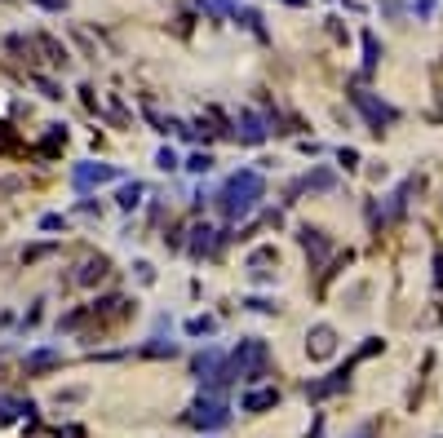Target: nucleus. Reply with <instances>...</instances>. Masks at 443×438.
Instances as JSON below:
<instances>
[{
    "label": "nucleus",
    "mask_w": 443,
    "mask_h": 438,
    "mask_svg": "<svg viewBox=\"0 0 443 438\" xmlns=\"http://www.w3.org/2000/svg\"><path fill=\"white\" fill-rule=\"evenodd\" d=\"M191 235H195V239H191V257H213V252H218V239H213L218 230H213V226H195Z\"/></svg>",
    "instance_id": "nucleus-10"
},
{
    "label": "nucleus",
    "mask_w": 443,
    "mask_h": 438,
    "mask_svg": "<svg viewBox=\"0 0 443 438\" xmlns=\"http://www.w3.org/2000/svg\"><path fill=\"white\" fill-rule=\"evenodd\" d=\"M116 177V168H107V164H98V168H76V182L80 187H89V182H111Z\"/></svg>",
    "instance_id": "nucleus-14"
},
{
    "label": "nucleus",
    "mask_w": 443,
    "mask_h": 438,
    "mask_svg": "<svg viewBox=\"0 0 443 438\" xmlns=\"http://www.w3.org/2000/svg\"><path fill=\"white\" fill-rule=\"evenodd\" d=\"M261 191H266V182H261L257 168H240V173H231V177H226V187L218 191V208L231 217V222H240V217L253 213Z\"/></svg>",
    "instance_id": "nucleus-1"
},
{
    "label": "nucleus",
    "mask_w": 443,
    "mask_h": 438,
    "mask_svg": "<svg viewBox=\"0 0 443 438\" xmlns=\"http://www.w3.org/2000/svg\"><path fill=\"white\" fill-rule=\"evenodd\" d=\"M408 9H413L421 23H430V18H435V0H413V5H408Z\"/></svg>",
    "instance_id": "nucleus-22"
},
{
    "label": "nucleus",
    "mask_w": 443,
    "mask_h": 438,
    "mask_svg": "<svg viewBox=\"0 0 443 438\" xmlns=\"http://www.w3.org/2000/svg\"><path fill=\"white\" fill-rule=\"evenodd\" d=\"M319 430H324V416H315V434H310V438H319Z\"/></svg>",
    "instance_id": "nucleus-31"
},
{
    "label": "nucleus",
    "mask_w": 443,
    "mask_h": 438,
    "mask_svg": "<svg viewBox=\"0 0 443 438\" xmlns=\"http://www.w3.org/2000/svg\"><path fill=\"white\" fill-rule=\"evenodd\" d=\"M377 62H382V45H377L372 31H364V76L377 71Z\"/></svg>",
    "instance_id": "nucleus-13"
},
{
    "label": "nucleus",
    "mask_w": 443,
    "mask_h": 438,
    "mask_svg": "<svg viewBox=\"0 0 443 438\" xmlns=\"http://www.w3.org/2000/svg\"><path fill=\"white\" fill-rule=\"evenodd\" d=\"M187 168H191V173H208V168H213V155H208V150H195V155L187 160Z\"/></svg>",
    "instance_id": "nucleus-18"
},
{
    "label": "nucleus",
    "mask_w": 443,
    "mask_h": 438,
    "mask_svg": "<svg viewBox=\"0 0 443 438\" xmlns=\"http://www.w3.org/2000/svg\"><path fill=\"white\" fill-rule=\"evenodd\" d=\"M435 292L443 297V252L435 248Z\"/></svg>",
    "instance_id": "nucleus-25"
},
{
    "label": "nucleus",
    "mask_w": 443,
    "mask_h": 438,
    "mask_svg": "<svg viewBox=\"0 0 443 438\" xmlns=\"http://www.w3.org/2000/svg\"><path fill=\"white\" fill-rule=\"evenodd\" d=\"M297 239H302V248L310 252V266H319L328 252H333V244H328V235L324 230H315V226H302L297 230Z\"/></svg>",
    "instance_id": "nucleus-8"
},
{
    "label": "nucleus",
    "mask_w": 443,
    "mask_h": 438,
    "mask_svg": "<svg viewBox=\"0 0 443 438\" xmlns=\"http://www.w3.org/2000/svg\"><path fill=\"white\" fill-rule=\"evenodd\" d=\"M235 138H240V142H249V146H261V142H266V120H261L257 111H240V129H235Z\"/></svg>",
    "instance_id": "nucleus-7"
},
{
    "label": "nucleus",
    "mask_w": 443,
    "mask_h": 438,
    "mask_svg": "<svg viewBox=\"0 0 443 438\" xmlns=\"http://www.w3.org/2000/svg\"><path fill=\"white\" fill-rule=\"evenodd\" d=\"M302 187L306 191H333L337 187V173H333V168H315V173L302 177Z\"/></svg>",
    "instance_id": "nucleus-12"
},
{
    "label": "nucleus",
    "mask_w": 443,
    "mask_h": 438,
    "mask_svg": "<svg viewBox=\"0 0 443 438\" xmlns=\"http://www.w3.org/2000/svg\"><path fill=\"white\" fill-rule=\"evenodd\" d=\"M337 160H341V168H346V173H355V168H359V150H355V146H341Z\"/></svg>",
    "instance_id": "nucleus-21"
},
{
    "label": "nucleus",
    "mask_w": 443,
    "mask_h": 438,
    "mask_svg": "<svg viewBox=\"0 0 443 438\" xmlns=\"http://www.w3.org/2000/svg\"><path fill=\"white\" fill-rule=\"evenodd\" d=\"M31 5H40L49 13H62V9H67V0H31Z\"/></svg>",
    "instance_id": "nucleus-27"
},
{
    "label": "nucleus",
    "mask_w": 443,
    "mask_h": 438,
    "mask_svg": "<svg viewBox=\"0 0 443 438\" xmlns=\"http://www.w3.org/2000/svg\"><path fill=\"white\" fill-rule=\"evenodd\" d=\"M306 355L319 359V363L337 355V332H333V324H315V328L306 332Z\"/></svg>",
    "instance_id": "nucleus-6"
},
{
    "label": "nucleus",
    "mask_w": 443,
    "mask_h": 438,
    "mask_svg": "<svg viewBox=\"0 0 443 438\" xmlns=\"http://www.w3.org/2000/svg\"><path fill=\"white\" fill-rule=\"evenodd\" d=\"M382 13H386V18H408V5H403V0H382Z\"/></svg>",
    "instance_id": "nucleus-20"
},
{
    "label": "nucleus",
    "mask_w": 443,
    "mask_h": 438,
    "mask_svg": "<svg viewBox=\"0 0 443 438\" xmlns=\"http://www.w3.org/2000/svg\"><path fill=\"white\" fill-rule=\"evenodd\" d=\"M191 425H200V430H222L226 420H231V412H226V403H222V394H200L195 398V408H191Z\"/></svg>",
    "instance_id": "nucleus-4"
},
{
    "label": "nucleus",
    "mask_w": 443,
    "mask_h": 438,
    "mask_svg": "<svg viewBox=\"0 0 443 438\" xmlns=\"http://www.w3.org/2000/svg\"><path fill=\"white\" fill-rule=\"evenodd\" d=\"M284 5H293V9H306V5H310V0H284Z\"/></svg>",
    "instance_id": "nucleus-30"
},
{
    "label": "nucleus",
    "mask_w": 443,
    "mask_h": 438,
    "mask_svg": "<svg viewBox=\"0 0 443 438\" xmlns=\"http://www.w3.org/2000/svg\"><path fill=\"white\" fill-rule=\"evenodd\" d=\"M275 403H280V390H253V394H244V403H240V412H249V416H257V412H271Z\"/></svg>",
    "instance_id": "nucleus-9"
},
{
    "label": "nucleus",
    "mask_w": 443,
    "mask_h": 438,
    "mask_svg": "<svg viewBox=\"0 0 443 438\" xmlns=\"http://www.w3.org/2000/svg\"><path fill=\"white\" fill-rule=\"evenodd\" d=\"M350 372H355V359H350V363H341L333 377L310 381V385H306V398H315V403H319V398H333V394H341V390L350 385Z\"/></svg>",
    "instance_id": "nucleus-5"
},
{
    "label": "nucleus",
    "mask_w": 443,
    "mask_h": 438,
    "mask_svg": "<svg viewBox=\"0 0 443 438\" xmlns=\"http://www.w3.org/2000/svg\"><path fill=\"white\" fill-rule=\"evenodd\" d=\"M107 275V257H98V261H89L85 271H80V283H93V279H102Z\"/></svg>",
    "instance_id": "nucleus-17"
},
{
    "label": "nucleus",
    "mask_w": 443,
    "mask_h": 438,
    "mask_svg": "<svg viewBox=\"0 0 443 438\" xmlns=\"http://www.w3.org/2000/svg\"><path fill=\"white\" fill-rule=\"evenodd\" d=\"M266 359H271V350L266 341H257V336H249V341H240L235 345V355H231V367H235V381H261L266 377Z\"/></svg>",
    "instance_id": "nucleus-3"
},
{
    "label": "nucleus",
    "mask_w": 443,
    "mask_h": 438,
    "mask_svg": "<svg viewBox=\"0 0 443 438\" xmlns=\"http://www.w3.org/2000/svg\"><path fill=\"white\" fill-rule=\"evenodd\" d=\"M54 363H58L54 355H31V359H27V367H31V372H40V367H54Z\"/></svg>",
    "instance_id": "nucleus-24"
},
{
    "label": "nucleus",
    "mask_w": 443,
    "mask_h": 438,
    "mask_svg": "<svg viewBox=\"0 0 443 438\" xmlns=\"http://www.w3.org/2000/svg\"><path fill=\"white\" fill-rule=\"evenodd\" d=\"M355 438H372V425H364V430H359V434H355Z\"/></svg>",
    "instance_id": "nucleus-32"
},
{
    "label": "nucleus",
    "mask_w": 443,
    "mask_h": 438,
    "mask_svg": "<svg viewBox=\"0 0 443 438\" xmlns=\"http://www.w3.org/2000/svg\"><path fill=\"white\" fill-rule=\"evenodd\" d=\"M36 45L45 49V58L54 62V66H62V62H67V49H62V45L54 40V36H36Z\"/></svg>",
    "instance_id": "nucleus-16"
},
{
    "label": "nucleus",
    "mask_w": 443,
    "mask_h": 438,
    "mask_svg": "<svg viewBox=\"0 0 443 438\" xmlns=\"http://www.w3.org/2000/svg\"><path fill=\"white\" fill-rule=\"evenodd\" d=\"M275 261H280V252H275V248H257V252H249V275H253V279H266L271 271H261V266H275Z\"/></svg>",
    "instance_id": "nucleus-11"
},
{
    "label": "nucleus",
    "mask_w": 443,
    "mask_h": 438,
    "mask_svg": "<svg viewBox=\"0 0 443 438\" xmlns=\"http://www.w3.org/2000/svg\"><path fill=\"white\" fill-rule=\"evenodd\" d=\"M235 23H244L257 40H266V27H261V13L257 9H235Z\"/></svg>",
    "instance_id": "nucleus-15"
},
{
    "label": "nucleus",
    "mask_w": 443,
    "mask_h": 438,
    "mask_svg": "<svg viewBox=\"0 0 443 438\" xmlns=\"http://www.w3.org/2000/svg\"><path fill=\"white\" fill-rule=\"evenodd\" d=\"M244 306H249V310H257V314H271V310H275L271 301H261V297H249V301H244Z\"/></svg>",
    "instance_id": "nucleus-26"
},
{
    "label": "nucleus",
    "mask_w": 443,
    "mask_h": 438,
    "mask_svg": "<svg viewBox=\"0 0 443 438\" xmlns=\"http://www.w3.org/2000/svg\"><path fill=\"white\" fill-rule=\"evenodd\" d=\"M350 107L368 120V133H377V138L386 133V124H395V120H399V111H395V107L382 102V97L368 93V89H359V84H350Z\"/></svg>",
    "instance_id": "nucleus-2"
},
{
    "label": "nucleus",
    "mask_w": 443,
    "mask_h": 438,
    "mask_svg": "<svg viewBox=\"0 0 443 438\" xmlns=\"http://www.w3.org/2000/svg\"><path fill=\"white\" fill-rule=\"evenodd\" d=\"M138 204H142V187L134 182V187H124V191H120V208H138Z\"/></svg>",
    "instance_id": "nucleus-19"
},
{
    "label": "nucleus",
    "mask_w": 443,
    "mask_h": 438,
    "mask_svg": "<svg viewBox=\"0 0 443 438\" xmlns=\"http://www.w3.org/2000/svg\"><path fill=\"white\" fill-rule=\"evenodd\" d=\"M341 5H346L350 13H364V5H359V0H341Z\"/></svg>",
    "instance_id": "nucleus-29"
},
{
    "label": "nucleus",
    "mask_w": 443,
    "mask_h": 438,
    "mask_svg": "<svg viewBox=\"0 0 443 438\" xmlns=\"http://www.w3.org/2000/svg\"><path fill=\"white\" fill-rule=\"evenodd\" d=\"M160 168H177V155H173V150H169V146H164V150H160Z\"/></svg>",
    "instance_id": "nucleus-28"
},
{
    "label": "nucleus",
    "mask_w": 443,
    "mask_h": 438,
    "mask_svg": "<svg viewBox=\"0 0 443 438\" xmlns=\"http://www.w3.org/2000/svg\"><path fill=\"white\" fill-rule=\"evenodd\" d=\"M213 328H218V319H191V324H187L191 336H204V332H213Z\"/></svg>",
    "instance_id": "nucleus-23"
}]
</instances>
